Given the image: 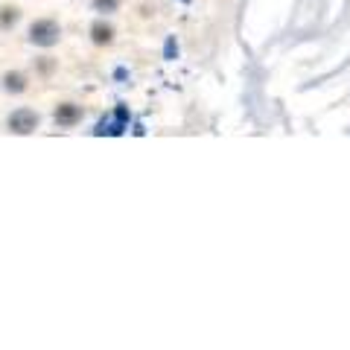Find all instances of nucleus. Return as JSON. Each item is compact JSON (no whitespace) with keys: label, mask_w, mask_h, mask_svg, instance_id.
Masks as SVG:
<instances>
[{"label":"nucleus","mask_w":350,"mask_h":350,"mask_svg":"<svg viewBox=\"0 0 350 350\" xmlns=\"http://www.w3.org/2000/svg\"><path fill=\"white\" fill-rule=\"evenodd\" d=\"M29 44L32 47H41V50H50L56 47V44L62 41V24L53 18H38L29 24Z\"/></svg>","instance_id":"1"},{"label":"nucleus","mask_w":350,"mask_h":350,"mask_svg":"<svg viewBox=\"0 0 350 350\" xmlns=\"http://www.w3.org/2000/svg\"><path fill=\"white\" fill-rule=\"evenodd\" d=\"M129 120H131L129 105H126V103H117V105H114V111L108 114V117H103L100 123H96L94 135H96V137H120V135H126Z\"/></svg>","instance_id":"2"},{"label":"nucleus","mask_w":350,"mask_h":350,"mask_svg":"<svg viewBox=\"0 0 350 350\" xmlns=\"http://www.w3.org/2000/svg\"><path fill=\"white\" fill-rule=\"evenodd\" d=\"M6 126L12 135H32V131L41 126V117H38V111H32V108H15V111L6 117Z\"/></svg>","instance_id":"3"},{"label":"nucleus","mask_w":350,"mask_h":350,"mask_svg":"<svg viewBox=\"0 0 350 350\" xmlns=\"http://www.w3.org/2000/svg\"><path fill=\"white\" fill-rule=\"evenodd\" d=\"M82 117H85V111H82V105H76V103H59L56 111H53V120H56L59 129H73V126H79Z\"/></svg>","instance_id":"4"},{"label":"nucleus","mask_w":350,"mask_h":350,"mask_svg":"<svg viewBox=\"0 0 350 350\" xmlns=\"http://www.w3.org/2000/svg\"><path fill=\"white\" fill-rule=\"evenodd\" d=\"M88 36H91V44H96V47H111L117 38V29H114V24H108L105 18H96L94 24L88 27Z\"/></svg>","instance_id":"5"},{"label":"nucleus","mask_w":350,"mask_h":350,"mask_svg":"<svg viewBox=\"0 0 350 350\" xmlns=\"http://www.w3.org/2000/svg\"><path fill=\"white\" fill-rule=\"evenodd\" d=\"M3 91L6 94H24L27 91V76L21 73V70H9V73H3Z\"/></svg>","instance_id":"6"},{"label":"nucleus","mask_w":350,"mask_h":350,"mask_svg":"<svg viewBox=\"0 0 350 350\" xmlns=\"http://www.w3.org/2000/svg\"><path fill=\"white\" fill-rule=\"evenodd\" d=\"M21 21V9L18 6H0V29H12Z\"/></svg>","instance_id":"7"},{"label":"nucleus","mask_w":350,"mask_h":350,"mask_svg":"<svg viewBox=\"0 0 350 350\" xmlns=\"http://www.w3.org/2000/svg\"><path fill=\"white\" fill-rule=\"evenodd\" d=\"M120 6H123V0H91V9H94V12L100 15V18L120 12Z\"/></svg>","instance_id":"8"},{"label":"nucleus","mask_w":350,"mask_h":350,"mask_svg":"<svg viewBox=\"0 0 350 350\" xmlns=\"http://www.w3.org/2000/svg\"><path fill=\"white\" fill-rule=\"evenodd\" d=\"M178 53H181L178 38L167 36V41H163V62H175V59H178Z\"/></svg>","instance_id":"9"},{"label":"nucleus","mask_w":350,"mask_h":350,"mask_svg":"<svg viewBox=\"0 0 350 350\" xmlns=\"http://www.w3.org/2000/svg\"><path fill=\"white\" fill-rule=\"evenodd\" d=\"M53 70H56V59H53V56H41L38 59V73L41 76H50Z\"/></svg>","instance_id":"10"},{"label":"nucleus","mask_w":350,"mask_h":350,"mask_svg":"<svg viewBox=\"0 0 350 350\" xmlns=\"http://www.w3.org/2000/svg\"><path fill=\"white\" fill-rule=\"evenodd\" d=\"M114 76H117L120 82H126V79H129V70H126V68H117V70H114Z\"/></svg>","instance_id":"11"}]
</instances>
